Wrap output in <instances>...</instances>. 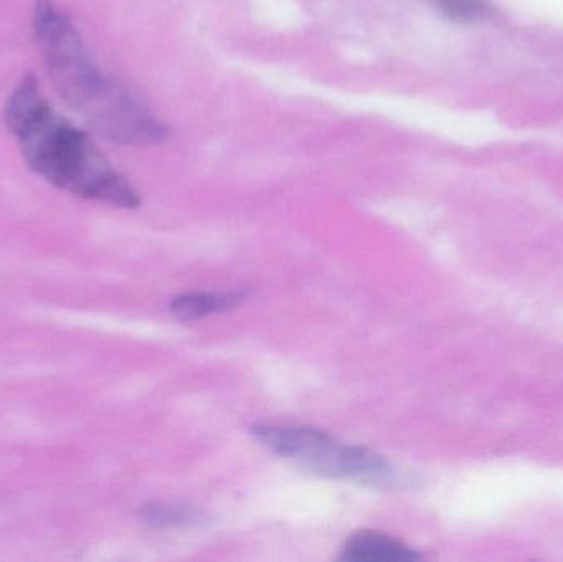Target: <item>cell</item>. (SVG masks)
Returning <instances> with one entry per match:
<instances>
[{
    "instance_id": "8992f818",
    "label": "cell",
    "mask_w": 563,
    "mask_h": 562,
    "mask_svg": "<svg viewBox=\"0 0 563 562\" xmlns=\"http://www.w3.org/2000/svg\"><path fill=\"white\" fill-rule=\"evenodd\" d=\"M241 293H187L172 300V312L180 320H198L214 312H223L240 306Z\"/></svg>"
},
{
    "instance_id": "3957f363",
    "label": "cell",
    "mask_w": 563,
    "mask_h": 562,
    "mask_svg": "<svg viewBox=\"0 0 563 562\" xmlns=\"http://www.w3.org/2000/svg\"><path fill=\"white\" fill-rule=\"evenodd\" d=\"M311 471L324 477L351 478L363 484L387 485L393 482L394 471L379 454L360 445L334 442L330 451L314 464Z\"/></svg>"
},
{
    "instance_id": "7a4b0ae2",
    "label": "cell",
    "mask_w": 563,
    "mask_h": 562,
    "mask_svg": "<svg viewBox=\"0 0 563 562\" xmlns=\"http://www.w3.org/2000/svg\"><path fill=\"white\" fill-rule=\"evenodd\" d=\"M3 119L29 167L48 184L112 207L141 205L137 191L88 134L53 111L35 76H23L10 92Z\"/></svg>"
},
{
    "instance_id": "277c9868",
    "label": "cell",
    "mask_w": 563,
    "mask_h": 562,
    "mask_svg": "<svg viewBox=\"0 0 563 562\" xmlns=\"http://www.w3.org/2000/svg\"><path fill=\"white\" fill-rule=\"evenodd\" d=\"M257 441L285 459H294L311 469L334 444L327 432L298 426H256L253 429Z\"/></svg>"
},
{
    "instance_id": "52a82bcc",
    "label": "cell",
    "mask_w": 563,
    "mask_h": 562,
    "mask_svg": "<svg viewBox=\"0 0 563 562\" xmlns=\"http://www.w3.org/2000/svg\"><path fill=\"white\" fill-rule=\"evenodd\" d=\"M141 518L148 527L177 528L200 524L203 514L188 505L151 504L142 508Z\"/></svg>"
},
{
    "instance_id": "5b68a950",
    "label": "cell",
    "mask_w": 563,
    "mask_h": 562,
    "mask_svg": "<svg viewBox=\"0 0 563 562\" xmlns=\"http://www.w3.org/2000/svg\"><path fill=\"white\" fill-rule=\"evenodd\" d=\"M343 560L353 562H412L419 554L402 541L376 531H360L346 541Z\"/></svg>"
},
{
    "instance_id": "6da1fadb",
    "label": "cell",
    "mask_w": 563,
    "mask_h": 562,
    "mask_svg": "<svg viewBox=\"0 0 563 562\" xmlns=\"http://www.w3.org/2000/svg\"><path fill=\"white\" fill-rule=\"evenodd\" d=\"M33 32L56 91L96 134L125 145H154L167 139V125L101 71L75 23L52 0H36Z\"/></svg>"
},
{
    "instance_id": "ba28073f",
    "label": "cell",
    "mask_w": 563,
    "mask_h": 562,
    "mask_svg": "<svg viewBox=\"0 0 563 562\" xmlns=\"http://www.w3.org/2000/svg\"><path fill=\"white\" fill-rule=\"evenodd\" d=\"M435 9L456 23H476L492 15L489 0H432Z\"/></svg>"
}]
</instances>
